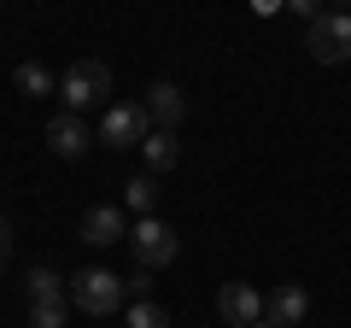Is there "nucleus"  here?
<instances>
[{"label": "nucleus", "instance_id": "15", "mask_svg": "<svg viewBox=\"0 0 351 328\" xmlns=\"http://www.w3.org/2000/svg\"><path fill=\"white\" fill-rule=\"evenodd\" d=\"M129 328H170V311L152 305V299H135L129 305Z\"/></svg>", "mask_w": 351, "mask_h": 328}, {"label": "nucleus", "instance_id": "4", "mask_svg": "<svg viewBox=\"0 0 351 328\" xmlns=\"http://www.w3.org/2000/svg\"><path fill=\"white\" fill-rule=\"evenodd\" d=\"M129 246H135L141 270H164V264H176V253H182V240H176V229L164 223V217H141V223L129 229Z\"/></svg>", "mask_w": 351, "mask_h": 328}, {"label": "nucleus", "instance_id": "11", "mask_svg": "<svg viewBox=\"0 0 351 328\" xmlns=\"http://www.w3.org/2000/svg\"><path fill=\"white\" fill-rule=\"evenodd\" d=\"M141 159H147V170H152V176L176 170V164H182V141H176V129H152V135L141 141Z\"/></svg>", "mask_w": 351, "mask_h": 328}, {"label": "nucleus", "instance_id": "14", "mask_svg": "<svg viewBox=\"0 0 351 328\" xmlns=\"http://www.w3.org/2000/svg\"><path fill=\"white\" fill-rule=\"evenodd\" d=\"M24 293H29V305H53V299H64V281L53 276V270H29Z\"/></svg>", "mask_w": 351, "mask_h": 328}, {"label": "nucleus", "instance_id": "1", "mask_svg": "<svg viewBox=\"0 0 351 328\" xmlns=\"http://www.w3.org/2000/svg\"><path fill=\"white\" fill-rule=\"evenodd\" d=\"M123 299H129V281L112 276V270H76V276H71V305L88 311V316L123 311Z\"/></svg>", "mask_w": 351, "mask_h": 328}, {"label": "nucleus", "instance_id": "12", "mask_svg": "<svg viewBox=\"0 0 351 328\" xmlns=\"http://www.w3.org/2000/svg\"><path fill=\"white\" fill-rule=\"evenodd\" d=\"M12 82H18V94H29V100H41V94H59V76L47 71V65H36V59H24L12 71Z\"/></svg>", "mask_w": 351, "mask_h": 328}, {"label": "nucleus", "instance_id": "20", "mask_svg": "<svg viewBox=\"0 0 351 328\" xmlns=\"http://www.w3.org/2000/svg\"><path fill=\"white\" fill-rule=\"evenodd\" d=\"M252 6H258V12H276V6H287V0H252Z\"/></svg>", "mask_w": 351, "mask_h": 328}, {"label": "nucleus", "instance_id": "3", "mask_svg": "<svg viewBox=\"0 0 351 328\" xmlns=\"http://www.w3.org/2000/svg\"><path fill=\"white\" fill-rule=\"evenodd\" d=\"M59 94H64V112L106 106V94H112V71H106V59H76L71 71L59 76Z\"/></svg>", "mask_w": 351, "mask_h": 328}, {"label": "nucleus", "instance_id": "7", "mask_svg": "<svg viewBox=\"0 0 351 328\" xmlns=\"http://www.w3.org/2000/svg\"><path fill=\"white\" fill-rule=\"evenodd\" d=\"M263 316H269L276 328H299L304 316H311V293H304L299 281H281V288L263 293Z\"/></svg>", "mask_w": 351, "mask_h": 328}, {"label": "nucleus", "instance_id": "16", "mask_svg": "<svg viewBox=\"0 0 351 328\" xmlns=\"http://www.w3.org/2000/svg\"><path fill=\"white\" fill-rule=\"evenodd\" d=\"M71 316V299H53V305H29V328H64Z\"/></svg>", "mask_w": 351, "mask_h": 328}, {"label": "nucleus", "instance_id": "21", "mask_svg": "<svg viewBox=\"0 0 351 328\" xmlns=\"http://www.w3.org/2000/svg\"><path fill=\"white\" fill-rule=\"evenodd\" d=\"M246 328H276V323H269V316H263V323H246Z\"/></svg>", "mask_w": 351, "mask_h": 328}, {"label": "nucleus", "instance_id": "18", "mask_svg": "<svg viewBox=\"0 0 351 328\" xmlns=\"http://www.w3.org/2000/svg\"><path fill=\"white\" fill-rule=\"evenodd\" d=\"M287 6H293V12H299V18H304V24H311V18H322V12H328L322 0H287Z\"/></svg>", "mask_w": 351, "mask_h": 328}, {"label": "nucleus", "instance_id": "10", "mask_svg": "<svg viewBox=\"0 0 351 328\" xmlns=\"http://www.w3.org/2000/svg\"><path fill=\"white\" fill-rule=\"evenodd\" d=\"M147 117H152V129H176L182 117H188L182 89H176V82H152V89H147Z\"/></svg>", "mask_w": 351, "mask_h": 328}, {"label": "nucleus", "instance_id": "5", "mask_svg": "<svg viewBox=\"0 0 351 328\" xmlns=\"http://www.w3.org/2000/svg\"><path fill=\"white\" fill-rule=\"evenodd\" d=\"M147 135H152V117H147V106H135V100H117V106H106V117H100V141H106L112 152L141 147Z\"/></svg>", "mask_w": 351, "mask_h": 328}, {"label": "nucleus", "instance_id": "22", "mask_svg": "<svg viewBox=\"0 0 351 328\" xmlns=\"http://www.w3.org/2000/svg\"><path fill=\"white\" fill-rule=\"evenodd\" d=\"M0 6H6V0H0Z\"/></svg>", "mask_w": 351, "mask_h": 328}, {"label": "nucleus", "instance_id": "17", "mask_svg": "<svg viewBox=\"0 0 351 328\" xmlns=\"http://www.w3.org/2000/svg\"><path fill=\"white\" fill-rule=\"evenodd\" d=\"M129 281V299H147V288H152V270H135V276H123Z\"/></svg>", "mask_w": 351, "mask_h": 328}, {"label": "nucleus", "instance_id": "6", "mask_svg": "<svg viewBox=\"0 0 351 328\" xmlns=\"http://www.w3.org/2000/svg\"><path fill=\"white\" fill-rule=\"evenodd\" d=\"M217 316H223L228 328L263 323V293H258V288H246V281H223V293H217Z\"/></svg>", "mask_w": 351, "mask_h": 328}, {"label": "nucleus", "instance_id": "2", "mask_svg": "<svg viewBox=\"0 0 351 328\" xmlns=\"http://www.w3.org/2000/svg\"><path fill=\"white\" fill-rule=\"evenodd\" d=\"M304 47H311L316 65H346L351 59V12H346V6H328L322 18H311Z\"/></svg>", "mask_w": 351, "mask_h": 328}, {"label": "nucleus", "instance_id": "19", "mask_svg": "<svg viewBox=\"0 0 351 328\" xmlns=\"http://www.w3.org/2000/svg\"><path fill=\"white\" fill-rule=\"evenodd\" d=\"M12 264V223H6V217H0V270Z\"/></svg>", "mask_w": 351, "mask_h": 328}, {"label": "nucleus", "instance_id": "13", "mask_svg": "<svg viewBox=\"0 0 351 328\" xmlns=\"http://www.w3.org/2000/svg\"><path fill=\"white\" fill-rule=\"evenodd\" d=\"M123 205H129V211H141V217H152V205H158V176H152V170H147V176H135L123 188Z\"/></svg>", "mask_w": 351, "mask_h": 328}, {"label": "nucleus", "instance_id": "9", "mask_svg": "<svg viewBox=\"0 0 351 328\" xmlns=\"http://www.w3.org/2000/svg\"><path fill=\"white\" fill-rule=\"evenodd\" d=\"M88 141H94V135H88V124H82L76 112H59V117L47 124V147L59 152V159H82Z\"/></svg>", "mask_w": 351, "mask_h": 328}, {"label": "nucleus", "instance_id": "8", "mask_svg": "<svg viewBox=\"0 0 351 328\" xmlns=\"http://www.w3.org/2000/svg\"><path fill=\"white\" fill-rule=\"evenodd\" d=\"M82 240L88 246H117V240H129L123 211H117V205H88L82 211Z\"/></svg>", "mask_w": 351, "mask_h": 328}]
</instances>
